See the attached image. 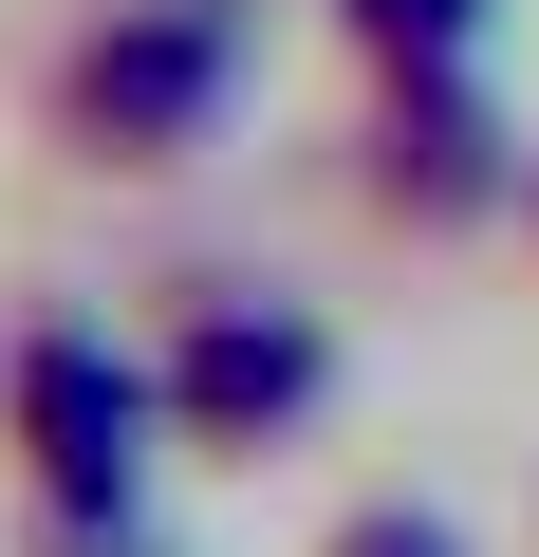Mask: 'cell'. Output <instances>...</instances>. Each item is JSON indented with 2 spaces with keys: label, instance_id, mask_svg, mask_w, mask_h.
Returning <instances> with one entry per match:
<instances>
[{
  "label": "cell",
  "instance_id": "7a4b0ae2",
  "mask_svg": "<svg viewBox=\"0 0 539 557\" xmlns=\"http://www.w3.org/2000/svg\"><path fill=\"white\" fill-rule=\"evenodd\" d=\"M335 557H465V539H446L428 502H354V520H335Z\"/></svg>",
  "mask_w": 539,
  "mask_h": 557
},
{
  "label": "cell",
  "instance_id": "6da1fadb",
  "mask_svg": "<svg viewBox=\"0 0 539 557\" xmlns=\"http://www.w3.org/2000/svg\"><path fill=\"white\" fill-rule=\"evenodd\" d=\"M335 391V354H317V317H280V298H223V317H186V354H168V409L205 428V446H280L298 409Z\"/></svg>",
  "mask_w": 539,
  "mask_h": 557
},
{
  "label": "cell",
  "instance_id": "3957f363",
  "mask_svg": "<svg viewBox=\"0 0 539 557\" xmlns=\"http://www.w3.org/2000/svg\"><path fill=\"white\" fill-rule=\"evenodd\" d=\"M112 557H131V539H112Z\"/></svg>",
  "mask_w": 539,
  "mask_h": 557
}]
</instances>
